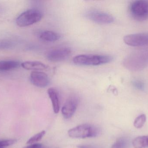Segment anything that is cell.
Instances as JSON below:
<instances>
[{
  "label": "cell",
  "mask_w": 148,
  "mask_h": 148,
  "mask_svg": "<svg viewBox=\"0 0 148 148\" xmlns=\"http://www.w3.org/2000/svg\"><path fill=\"white\" fill-rule=\"evenodd\" d=\"M110 55L99 54H80L73 58L75 64L80 66H96L109 63L113 60Z\"/></svg>",
  "instance_id": "1"
},
{
  "label": "cell",
  "mask_w": 148,
  "mask_h": 148,
  "mask_svg": "<svg viewBox=\"0 0 148 148\" xmlns=\"http://www.w3.org/2000/svg\"><path fill=\"white\" fill-rule=\"evenodd\" d=\"M123 65L126 68L133 71L143 69L148 65V52L140 51L131 54L124 59Z\"/></svg>",
  "instance_id": "2"
},
{
  "label": "cell",
  "mask_w": 148,
  "mask_h": 148,
  "mask_svg": "<svg viewBox=\"0 0 148 148\" xmlns=\"http://www.w3.org/2000/svg\"><path fill=\"white\" fill-rule=\"evenodd\" d=\"M100 133L99 129L90 124H83L69 130L68 134L71 138L86 139L98 136Z\"/></svg>",
  "instance_id": "3"
},
{
  "label": "cell",
  "mask_w": 148,
  "mask_h": 148,
  "mask_svg": "<svg viewBox=\"0 0 148 148\" xmlns=\"http://www.w3.org/2000/svg\"><path fill=\"white\" fill-rule=\"evenodd\" d=\"M42 14L39 10L31 8L20 14L16 20L17 26L21 28L28 27L40 21L42 18Z\"/></svg>",
  "instance_id": "4"
},
{
  "label": "cell",
  "mask_w": 148,
  "mask_h": 148,
  "mask_svg": "<svg viewBox=\"0 0 148 148\" xmlns=\"http://www.w3.org/2000/svg\"><path fill=\"white\" fill-rule=\"evenodd\" d=\"M129 12L132 18L137 21L148 19V1L144 0L132 2L129 6Z\"/></svg>",
  "instance_id": "5"
},
{
  "label": "cell",
  "mask_w": 148,
  "mask_h": 148,
  "mask_svg": "<svg viewBox=\"0 0 148 148\" xmlns=\"http://www.w3.org/2000/svg\"><path fill=\"white\" fill-rule=\"evenodd\" d=\"M72 54V50L67 47H61L53 49L48 51L46 56L49 61L59 62L66 61Z\"/></svg>",
  "instance_id": "6"
},
{
  "label": "cell",
  "mask_w": 148,
  "mask_h": 148,
  "mask_svg": "<svg viewBox=\"0 0 148 148\" xmlns=\"http://www.w3.org/2000/svg\"><path fill=\"white\" fill-rule=\"evenodd\" d=\"M123 41L127 45L132 47L148 46V33H137L125 36Z\"/></svg>",
  "instance_id": "7"
},
{
  "label": "cell",
  "mask_w": 148,
  "mask_h": 148,
  "mask_svg": "<svg viewBox=\"0 0 148 148\" xmlns=\"http://www.w3.org/2000/svg\"><path fill=\"white\" fill-rule=\"evenodd\" d=\"M88 19L95 23L101 24H110L114 21L111 15L96 10H91L86 14Z\"/></svg>",
  "instance_id": "8"
},
{
  "label": "cell",
  "mask_w": 148,
  "mask_h": 148,
  "mask_svg": "<svg viewBox=\"0 0 148 148\" xmlns=\"http://www.w3.org/2000/svg\"><path fill=\"white\" fill-rule=\"evenodd\" d=\"M79 100L76 96H71L68 98L62 109V114L66 119L71 118L75 114L77 106Z\"/></svg>",
  "instance_id": "9"
},
{
  "label": "cell",
  "mask_w": 148,
  "mask_h": 148,
  "mask_svg": "<svg viewBox=\"0 0 148 148\" xmlns=\"http://www.w3.org/2000/svg\"><path fill=\"white\" fill-rule=\"evenodd\" d=\"M30 81L33 85L40 88L46 87L50 83L48 75L40 71H32L30 74Z\"/></svg>",
  "instance_id": "10"
},
{
  "label": "cell",
  "mask_w": 148,
  "mask_h": 148,
  "mask_svg": "<svg viewBox=\"0 0 148 148\" xmlns=\"http://www.w3.org/2000/svg\"><path fill=\"white\" fill-rule=\"evenodd\" d=\"M48 94L51 100L53 110L55 114L59 113L60 110V96L59 91L54 87H51L47 90Z\"/></svg>",
  "instance_id": "11"
},
{
  "label": "cell",
  "mask_w": 148,
  "mask_h": 148,
  "mask_svg": "<svg viewBox=\"0 0 148 148\" xmlns=\"http://www.w3.org/2000/svg\"><path fill=\"white\" fill-rule=\"evenodd\" d=\"M21 66L24 69L28 70L41 71L47 69L48 66L41 62L27 61L21 63Z\"/></svg>",
  "instance_id": "12"
},
{
  "label": "cell",
  "mask_w": 148,
  "mask_h": 148,
  "mask_svg": "<svg viewBox=\"0 0 148 148\" xmlns=\"http://www.w3.org/2000/svg\"><path fill=\"white\" fill-rule=\"evenodd\" d=\"M21 63L16 61H0V71H10L18 68Z\"/></svg>",
  "instance_id": "13"
},
{
  "label": "cell",
  "mask_w": 148,
  "mask_h": 148,
  "mask_svg": "<svg viewBox=\"0 0 148 148\" xmlns=\"http://www.w3.org/2000/svg\"><path fill=\"white\" fill-rule=\"evenodd\" d=\"M60 34L52 30H45L42 32L40 34V38L44 41H56L60 40Z\"/></svg>",
  "instance_id": "14"
},
{
  "label": "cell",
  "mask_w": 148,
  "mask_h": 148,
  "mask_svg": "<svg viewBox=\"0 0 148 148\" xmlns=\"http://www.w3.org/2000/svg\"><path fill=\"white\" fill-rule=\"evenodd\" d=\"M132 143L134 148H147L148 136H138L133 140Z\"/></svg>",
  "instance_id": "15"
},
{
  "label": "cell",
  "mask_w": 148,
  "mask_h": 148,
  "mask_svg": "<svg viewBox=\"0 0 148 148\" xmlns=\"http://www.w3.org/2000/svg\"><path fill=\"white\" fill-rule=\"evenodd\" d=\"M14 42L9 39H0V50H9L15 47Z\"/></svg>",
  "instance_id": "16"
},
{
  "label": "cell",
  "mask_w": 148,
  "mask_h": 148,
  "mask_svg": "<svg viewBox=\"0 0 148 148\" xmlns=\"http://www.w3.org/2000/svg\"><path fill=\"white\" fill-rule=\"evenodd\" d=\"M147 117L146 115L141 114L136 117L134 122V125L135 127L137 129L141 128L146 122Z\"/></svg>",
  "instance_id": "17"
},
{
  "label": "cell",
  "mask_w": 148,
  "mask_h": 148,
  "mask_svg": "<svg viewBox=\"0 0 148 148\" xmlns=\"http://www.w3.org/2000/svg\"><path fill=\"white\" fill-rule=\"evenodd\" d=\"M45 134H46V131H44V130H42V131H41L40 133L36 134L34 135V136L31 137V138L27 141V144L30 145V144L36 143V142L40 140L43 138Z\"/></svg>",
  "instance_id": "18"
},
{
  "label": "cell",
  "mask_w": 148,
  "mask_h": 148,
  "mask_svg": "<svg viewBox=\"0 0 148 148\" xmlns=\"http://www.w3.org/2000/svg\"><path fill=\"white\" fill-rule=\"evenodd\" d=\"M127 146V141L125 138H118L112 145L111 148H126Z\"/></svg>",
  "instance_id": "19"
},
{
  "label": "cell",
  "mask_w": 148,
  "mask_h": 148,
  "mask_svg": "<svg viewBox=\"0 0 148 148\" xmlns=\"http://www.w3.org/2000/svg\"><path fill=\"white\" fill-rule=\"evenodd\" d=\"M16 142V140H0V148L11 146Z\"/></svg>",
  "instance_id": "20"
},
{
  "label": "cell",
  "mask_w": 148,
  "mask_h": 148,
  "mask_svg": "<svg viewBox=\"0 0 148 148\" xmlns=\"http://www.w3.org/2000/svg\"><path fill=\"white\" fill-rule=\"evenodd\" d=\"M132 84L134 87L140 90H143L145 87L144 83L143 82V81L140 80H135L133 81Z\"/></svg>",
  "instance_id": "21"
},
{
  "label": "cell",
  "mask_w": 148,
  "mask_h": 148,
  "mask_svg": "<svg viewBox=\"0 0 148 148\" xmlns=\"http://www.w3.org/2000/svg\"><path fill=\"white\" fill-rule=\"evenodd\" d=\"M24 148H44V146L41 143H34L30 144Z\"/></svg>",
  "instance_id": "22"
},
{
  "label": "cell",
  "mask_w": 148,
  "mask_h": 148,
  "mask_svg": "<svg viewBox=\"0 0 148 148\" xmlns=\"http://www.w3.org/2000/svg\"><path fill=\"white\" fill-rule=\"evenodd\" d=\"M77 148H100L97 146L90 145H79L77 146Z\"/></svg>",
  "instance_id": "23"
},
{
  "label": "cell",
  "mask_w": 148,
  "mask_h": 148,
  "mask_svg": "<svg viewBox=\"0 0 148 148\" xmlns=\"http://www.w3.org/2000/svg\"><path fill=\"white\" fill-rule=\"evenodd\" d=\"M3 8L1 6H0V14L3 13Z\"/></svg>",
  "instance_id": "24"
},
{
  "label": "cell",
  "mask_w": 148,
  "mask_h": 148,
  "mask_svg": "<svg viewBox=\"0 0 148 148\" xmlns=\"http://www.w3.org/2000/svg\"></svg>",
  "instance_id": "25"
}]
</instances>
